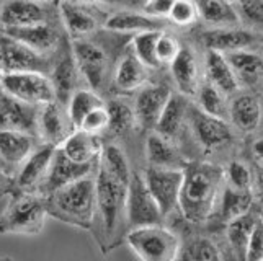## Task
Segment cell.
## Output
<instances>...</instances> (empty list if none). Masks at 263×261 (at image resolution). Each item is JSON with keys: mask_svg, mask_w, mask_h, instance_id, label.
Here are the masks:
<instances>
[{"mask_svg": "<svg viewBox=\"0 0 263 261\" xmlns=\"http://www.w3.org/2000/svg\"><path fill=\"white\" fill-rule=\"evenodd\" d=\"M224 170L211 164H192L183 168L178 208L192 224H203L219 208L224 190Z\"/></svg>", "mask_w": 263, "mask_h": 261, "instance_id": "6da1fadb", "label": "cell"}, {"mask_svg": "<svg viewBox=\"0 0 263 261\" xmlns=\"http://www.w3.org/2000/svg\"><path fill=\"white\" fill-rule=\"evenodd\" d=\"M46 203L48 211L72 226L88 229L97 212L95 178L84 176L52 191Z\"/></svg>", "mask_w": 263, "mask_h": 261, "instance_id": "7a4b0ae2", "label": "cell"}, {"mask_svg": "<svg viewBox=\"0 0 263 261\" xmlns=\"http://www.w3.org/2000/svg\"><path fill=\"white\" fill-rule=\"evenodd\" d=\"M126 242L141 261H177L181 248L177 233L162 226L129 229Z\"/></svg>", "mask_w": 263, "mask_h": 261, "instance_id": "3957f363", "label": "cell"}, {"mask_svg": "<svg viewBox=\"0 0 263 261\" xmlns=\"http://www.w3.org/2000/svg\"><path fill=\"white\" fill-rule=\"evenodd\" d=\"M48 206L43 197L23 193L10 201L0 217V233L38 235L44 227Z\"/></svg>", "mask_w": 263, "mask_h": 261, "instance_id": "277c9868", "label": "cell"}, {"mask_svg": "<svg viewBox=\"0 0 263 261\" xmlns=\"http://www.w3.org/2000/svg\"><path fill=\"white\" fill-rule=\"evenodd\" d=\"M0 92L34 108L56 102L51 80L43 72H2Z\"/></svg>", "mask_w": 263, "mask_h": 261, "instance_id": "5b68a950", "label": "cell"}, {"mask_svg": "<svg viewBox=\"0 0 263 261\" xmlns=\"http://www.w3.org/2000/svg\"><path fill=\"white\" fill-rule=\"evenodd\" d=\"M129 182L118 178L106 168L98 165L95 176V196H97V211L100 212L103 227L108 235L118 229L120 215L124 211L126 190Z\"/></svg>", "mask_w": 263, "mask_h": 261, "instance_id": "8992f818", "label": "cell"}, {"mask_svg": "<svg viewBox=\"0 0 263 261\" xmlns=\"http://www.w3.org/2000/svg\"><path fill=\"white\" fill-rule=\"evenodd\" d=\"M126 217H128L129 229L144 227V226H160L162 215L157 203L154 201L146 183L139 175H131L128 190H126L124 203Z\"/></svg>", "mask_w": 263, "mask_h": 261, "instance_id": "52a82bcc", "label": "cell"}, {"mask_svg": "<svg viewBox=\"0 0 263 261\" xmlns=\"http://www.w3.org/2000/svg\"><path fill=\"white\" fill-rule=\"evenodd\" d=\"M142 179L164 217L178 208L181 183H183V168L149 167Z\"/></svg>", "mask_w": 263, "mask_h": 261, "instance_id": "ba28073f", "label": "cell"}, {"mask_svg": "<svg viewBox=\"0 0 263 261\" xmlns=\"http://www.w3.org/2000/svg\"><path fill=\"white\" fill-rule=\"evenodd\" d=\"M46 56L34 52L23 43L0 31V74L2 72H43L49 74Z\"/></svg>", "mask_w": 263, "mask_h": 261, "instance_id": "9c48e42d", "label": "cell"}, {"mask_svg": "<svg viewBox=\"0 0 263 261\" xmlns=\"http://www.w3.org/2000/svg\"><path fill=\"white\" fill-rule=\"evenodd\" d=\"M70 52L76 61L80 77L85 78L90 88L98 92L100 87L103 85L108 67V57L105 51L92 41L72 39Z\"/></svg>", "mask_w": 263, "mask_h": 261, "instance_id": "30bf717a", "label": "cell"}, {"mask_svg": "<svg viewBox=\"0 0 263 261\" xmlns=\"http://www.w3.org/2000/svg\"><path fill=\"white\" fill-rule=\"evenodd\" d=\"M36 131L40 132L41 139L46 146L59 147L69 134L74 131L66 106L61 102H52L44 105L38 110V121H36Z\"/></svg>", "mask_w": 263, "mask_h": 261, "instance_id": "8fae6325", "label": "cell"}, {"mask_svg": "<svg viewBox=\"0 0 263 261\" xmlns=\"http://www.w3.org/2000/svg\"><path fill=\"white\" fill-rule=\"evenodd\" d=\"M49 22L46 5L34 0H5L0 5V30H15Z\"/></svg>", "mask_w": 263, "mask_h": 261, "instance_id": "7c38bea8", "label": "cell"}, {"mask_svg": "<svg viewBox=\"0 0 263 261\" xmlns=\"http://www.w3.org/2000/svg\"><path fill=\"white\" fill-rule=\"evenodd\" d=\"M206 49L222 54L249 51L257 48V34L246 26H228V28H213L203 33Z\"/></svg>", "mask_w": 263, "mask_h": 261, "instance_id": "4fadbf2b", "label": "cell"}, {"mask_svg": "<svg viewBox=\"0 0 263 261\" xmlns=\"http://www.w3.org/2000/svg\"><path fill=\"white\" fill-rule=\"evenodd\" d=\"M38 110L40 108L25 105L0 92V131H22L33 136V132H36Z\"/></svg>", "mask_w": 263, "mask_h": 261, "instance_id": "5bb4252c", "label": "cell"}, {"mask_svg": "<svg viewBox=\"0 0 263 261\" xmlns=\"http://www.w3.org/2000/svg\"><path fill=\"white\" fill-rule=\"evenodd\" d=\"M170 90L164 85H144L138 90L134 100V116L136 123L142 124L144 128L154 129L159 121V116L168 102Z\"/></svg>", "mask_w": 263, "mask_h": 261, "instance_id": "9a60e30c", "label": "cell"}, {"mask_svg": "<svg viewBox=\"0 0 263 261\" xmlns=\"http://www.w3.org/2000/svg\"><path fill=\"white\" fill-rule=\"evenodd\" d=\"M168 66L178 93L185 96H193L199 82H201L199 61L195 51L190 46H180L178 54Z\"/></svg>", "mask_w": 263, "mask_h": 261, "instance_id": "2e32d148", "label": "cell"}, {"mask_svg": "<svg viewBox=\"0 0 263 261\" xmlns=\"http://www.w3.org/2000/svg\"><path fill=\"white\" fill-rule=\"evenodd\" d=\"M92 167L93 165L76 164V162H72L69 157H66L64 152L59 147H56L52 154L48 176L43 183L44 190H46L48 194H51L52 191H56L59 188L66 186L72 182H77V179L84 176H90L92 175Z\"/></svg>", "mask_w": 263, "mask_h": 261, "instance_id": "e0dca14e", "label": "cell"}, {"mask_svg": "<svg viewBox=\"0 0 263 261\" xmlns=\"http://www.w3.org/2000/svg\"><path fill=\"white\" fill-rule=\"evenodd\" d=\"M54 149L56 147L44 144L43 147L34 149L31 154L26 157V160L20 165V172H18V176H16V185L22 191L31 193L40 185L44 183V179H46L48 172H49Z\"/></svg>", "mask_w": 263, "mask_h": 261, "instance_id": "ac0fdd59", "label": "cell"}, {"mask_svg": "<svg viewBox=\"0 0 263 261\" xmlns=\"http://www.w3.org/2000/svg\"><path fill=\"white\" fill-rule=\"evenodd\" d=\"M4 34L10 36V38L23 43L34 52L41 54V56H49L59 46V33L56 26H52L49 22L25 26V28H15V30H0Z\"/></svg>", "mask_w": 263, "mask_h": 261, "instance_id": "d6986e66", "label": "cell"}, {"mask_svg": "<svg viewBox=\"0 0 263 261\" xmlns=\"http://www.w3.org/2000/svg\"><path fill=\"white\" fill-rule=\"evenodd\" d=\"M193 131L198 142L206 150L221 147L232 139V128L228 121L204 114L198 108L193 111Z\"/></svg>", "mask_w": 263, "mask_h": 261, "instance_id": "ffe728a7", "label": "cell"}, {"mask_svg": "<svg viewBox=\"0 0 263 261\" xmlns=\"http://www.w3.org/2000/svg\"><path fill=\"white\" fill-rule=\"evenodd\" d=\"M204 75L206 82H210L213 87H216L221 93L235 95L240 92V84L235 77L231 64L226 59L222 52L217 51H206L204 57Z\"/></svg>", "mask_w": 263, "mask_h": 261, "instance_id": "44dd1931", "label": "cell"}, {"mask_svg": "<svg viewBox=\"0 0 263 261\" xmlns=\"http://www.w3.org/2000/svg\"><path fill=\"white\" fill-rule=\"evenodd\" d=\"M59 149L64 152L66 157H69L76 164L93 165V162L102 154L103 146L100 144L98 136H93V134H88L80 129H74L61 144Z\"/></svg>", "mask_w": 263, "mask_h": 261, "instance_id": "7402d4cb", "label": "cell"}, {"mask_svg": "<svg viewBox=\"0 0 263 261\" xmlns=\"http://www.w3.org/2000/svg\"><path fill=\"white\" fill-rule=\"evenodd\" d=\"M228 116L237 129L243 132L257 131L261 119L258 98L252 93H235L228 105Z\"/></svg>", "mask_w": 263, "mask_h": 261, "instance_id": "603a6c76", "label": "cell"}, {"mask_svg": "<svg viewBox=\"0 0 263 261\" xmlns=\"http://www.w3.org/2000/svg\"><path fill=\"white\" fill-rule=\"evenodd\" d=\"M61 18L72 39H85L98 28V22L92 12H88L74 0H61Z\"/></svg>", "mask_w": 263, "mask_h": 261, "instance_id": "cb8c5ba5", "label": "cell"}, {"mask_svg": "<svg viewBox=\"0 0 263 261\" xmlns=\"http://www.w3.org/2000/svg\"><path fill=\"white\" fill-rule=\"evenodd\" d=\"M149 69L142 66L141 62L136 59L134 54H126L120 59L118 66L115 69L113 75V85L118 92L123 93H131L138 92L147 84L149 78Z\"/></svg>", "mask_w": 263, "mask_h": 261, "instance_id": "d4e9b609", "label": "cell"}, {"mask_svg": "<svg viewBox=\"0 0 263 261\" xmlns=\"http://www.w3.org/2000/svg\"><path fill=\"white\" fill-rule=\"evenodd\" d=\"M193 2L198 10V18L210 26V30L240 25L235 7L229 0H193Z\"/></svg>", "mask_w": 263, "mask_h": 261, "instance_id": "484cf974", "label": "cell"}, {"mask_svg": "<svg viewBox=\"0 0 263 261\" xmlns=\"http://www.w3.org/2000/svg\"><path fill=\"white\" fill-rule=\"evenodd\" d=\"M54 93H56L58 102H67L69 96L77 90V82H79V69L76 66V61L72 57V52L61 56L59 61L49 69L48 74Z\"/></svg>", "mask_w": 263, "mask_h": 261, "instance_id": "4316f807", "label": "cell"}, {"mask_svg": "<svg viewBox=\"0 0 263 261\" xmlns=\"http://www.w3.org/2000/svg\"><path fill=\"white\" fill-rule=\"evenodd\" d=\"M188 96L181 93H170L168 102L165 103L164 110H162L159 121L156 124V132L167 139L175 137L180 132L183 121L188 114Z\"/></svg>", "mask_w": 263, "mask_h": 261, "instance_id": "83f0119b", "label": "cell"}, {"mask_svg": "<svg viewBox=\"0 0 263 261\" xmlns=\"http://www.w3.org/2000/svg\"><path fill=\"white\" fill-rule=\"evenodd\" d=\"M231 64L240 88L257 85L261 80V54L255 49L224 54Z\"/></svg>", "mask_w": 263, "mask_h": 261, "instance_id": "f1b7e54d", "label": "cell"}, {"mask_svg": "<svg viewBox=\"0 0 263 261\" xmlns=\"http://www.w3.org/2000/svg\"><path fill=\"white\" fill-rule=\"evenodd\" d=\"M34 150L33 136L22 131H0V158L10 165H22Z\"/></svg>", "mask_w": 263, "mask_h": 261, "instance_id": "f546056e", "label": "cell"}, {"mask_svg": "<svg viewBox=\"0 0 263 261\" xmlns=\"http://www.w3.org/2000/svg\"><path fill=\"white\" fill-rule=\"evenodd\" d=\"M159 20L144 15L142 12H116L110 15L105 22V28L113 33H142L159 30Z\"/></svg>", "mask_w": 263, "mask_h": 261, "instance_id": "4dcf8cb0", "label": "cell"}, {"mask_svg": "<svg viewBox=\"0 0 263 261\" xmlns=\"http://www.w3.org/2000/svg\"><path fill=\"white\" fill-rule=\"evenodd\" d=\"M146 155L149 167L180 168L177 149L170 139L160 136L159 132H151L146 139Z\"/></svg>", "mask_w": 263, "mask_h": 261, "instance_id": "1f68e13d", "label": "cell"}, {"mask_svg": "<svg viewBox=\"0 0 263 261\" xmlns=\"http://www.w3.org/2000/svg\"><path fill=\"white\" fill-rule=\"evenodd\" d=\"M105 102L102 100V96L98 95V92L92 88H77L74 90V93L69 96L66 110L67 116L74 126V129H77L82 119L93 110V108L103 105Z\"/></svg>", "mask_w": 263, "mask_h": 261, "instance_id": "d6a6232c", "label": "cell"}, {"mask_svg": "<svg viewBox=\"0 0 263 261\" xmlns=\"http://www.w3.org/2000/svg\"><path fill=\"white\" fill-rule=\"evenodd\" d=\"M196 96V103H198V110L216 116V118H228V100H226V95L221 93L216 87H213L210 82H199L195 95Z\"/></svg>", "mask_w": 263, "mask_h": 261, "instance_id": "836d02e7", "label": "cell"}, {"mask_svg": "<svg viewBox=\"0 0 263 261\" xmlns=\"http://www.w3.org/2000/svg\"><path fill=\"white\" fill-rule=\"evenodd\" d=\"M260 219L255 217L253 214L246 212L239 215V217L232 219L231 222H228V240L232 247V250L235 251L242 261H243V255H246V248H247V242L250 238V233L253 230V227L257 226V222Z\"/></svg>", "mask_w": 263, "mask_h": 261, "instance_id": "e575fe53", "label": "cell"}, {"mask_svg": "<svg viewBox=\"0 0 263 261\" xmlns=\"http://www.w3.org/2000/svg\"><path fill=\"white\" fill-rule=\"evenodd\" d=\"M252 206V193L250 191H237L229 186H224L221 201H219V214L221 219L228 224L239 215L249 212Z\"/></svg>", "mask_w": 263, "mask_h": 261, "instance_id": "d590c367", "label": "cell"}, {"mask_svg": "<svg viewBox=\"0 0 263 261\" xmlns=\"http://www.w3.org/2000/svg\"><path fill=\"white\" fill-rule=\"evenodd\" d=\"M177 261H222V256L211 238L193 237L180 248Z\"/></svg>", "mask_w": 263, "mask_h": 261, "instance_id": "8d00e7d4", "label": "cell"}, {"mask_svg": "<svg viewBox=\"0 0 263 261\" xmlns=\"http://www.w3.org/2000/svg\"><path fill=\"white\" fill-rule=\"evenodd\" d=\"M108 111V132L113 136H121L136 126V116L133 106L123 100H111L106 103Z\"/></svg>", "mask_w": 263, "mask_h": 261, "instance_id": "74e56055", "label": "cell"}, {"mask_svg": "<svg viewBox=\"0 0 263 261\" xmlns=\"http://www.w3.org/2000/svg\"><path fill=\"white\" fill-rule=\"evenodd\" d=\"M159 34H160V30L142 31V33L134 34V38H133V54L136 56V59L147 69L160 67L159 61L156 57V43H157Z\"/></svg>", "mask_w": 263, "mask_h": 261, "instance_id": "f35d334b", "label": "cell"}, {"mask_svg": "<svg viewBox=\"0 0 263 261\" xmlns=\"http://www.w3.org/2000/svg\"><path fill=\"white\" fill-rule=\"evenodd\" d=\"M98 165L106 168L108 172H111L118 178L129 182L131 179V170H129V162L126 158L124 152L118 146H106L102 149V154L98 157Z\"/></svg>", "mask_w": 263, "mask_h": 261, "instance_id": "ab89813d", "label": "cell"}, {"mask_svg": "<svg viewBox=\"0 0 263 261\" xmlns=\"http://www.w3.org/2000/svg\"><path fill=\"white\" fill-rule=\"evenodd\" d=\"M224 183L226 186L232 188L237 191H250L252 185V176L250 170L246 164L242 162H231L228 168L224 170Z\"/></svg>", "mask_w": 263, "mask_h": 261, "instance_id": "60d3db41", "label": "cell"}, {"mask_svg": "<svg viewBox=\"0 0 263 261\" xmlns=\"http://www.w3.org/2000/svg\"><path fill=\"white\" fill-rule=\"evenodd\" d=\"M240 25L253 30L261 26V0H237L234 4Z\"/></svg>", "mask_w": 263, "mask_h": 261, "instance_id": "b9f144b4", "label": "cell"}, {"mask_svg": "<svg viewBox=\"0 0 263 261\" xmlns=\"http://www.w3.org/2000/svg\"><path fill=\"white\" fill-rule=\"evenodd\" d=\"M77 129L85 131L88 134H93V136H98L108 129V111H106V103L100 105L97 108H93L85 118L80 123V126Z\"/></svg>", "mask_w": 263, "mask_h": 261, "instance_id": "7bdbcfd3", "label": "cell"}, {"mask_svg": "<svg viewBox=\"0 0 263 261\" xmlns=\"http://www.w3.org/2000/svg\"><path fill=\"white\" fill-rule=\"evenodd\" d=\"M170 22L178 26H192L198 20V10L193 0H175L170 10Z\"/></svg>", "mask_w": 263, "mask_h": 261, "instance_id": "ee69618b", "label": "cell"}, {"mask_svg": "<svg viewBox=\"0 0 263 261\" xmlns=\"http://www.w3.org/2000/svg\"><path fill=\"white\" fill-rule=\"evenodd\" d=\"M181 44L177 41L175 36H172L168 33L160 31L157 43H156V57L159 61L160 66H167L172 61L175 59V56L180 51Z\"/></svg>", "mask_w": 263, "mask_h": 261, "instance_id": "f6af8a7d", "label": "cell"}, {"mask_svg": "<svg viewBox=\"0 0 263 261\" xmlns=\"http://www.w3.org/2000/svg\"><path fill=\"white\" fill-rule=\"evenodd\" d=\"M243 261H263V226L261 219L257 222V226L253 227L250 238L247 242L246 255Z\"/></svg>", "mask_w": 263, "mask_h": 261, "instance_id": "bcb514c9", "label": "cell"}, {"mask_svg": "<svg viewBox=\"0 0 263 261\" xmlns=\"http://www.w3.org/2000/svg\"><path fill=\"white\" fill-rule=\"evenodd\" d=\"M174 4L175 0H146L142 5V13L154 18V20L168 18Z\"/></svg>", "mask_w": 263, "mask_h": 261, "instance_id": "7dc6e473", "label": "cell"}, {"mask_svg": "<svg viewBox=\"0 0 263 261\" xmlns=\"http://www.w3.org/2000/svg\"><path fill=\"white\" fill-rule=\"evenodd\" d=\"M252 155L257 160V164H261V137L255 139L252 144Z\"/></svg>", "mask_w": 263, "mask_h": 261, "instance_id": "c3c4849f", "label": "cell"}, {"mask_svg": "<svg viewBox=\"0 0 263 261\" xmlns=\"http://www.w3.org/2000/svg\"><path fill=\"white\" fill-rule=\"evenodd\" d=\"M34 2L43 4V5H56V4H61V0H34Z\"/></svg>", "mask_w": 263, "mask_h": 261, "instance_id": "681fc988", "label": "cell"}, {"mask_svg": "<svg viewBox=\"0 0 263 261\" xmlns=\"http://www.w3.org/2000/svg\"><path fill=\"white\" fill-rule=\"evenodd\" d=\"M95 2H110V0H95Z\"/></svg>", "mask_w": 263, "mask_h": 261, "instance_id": "f907efd6", "label": "cell"}, {"mask_svg": "<svg viewBox=\"0 0 263 261\" xmlns=\"http://www.w3.org/2000/svg\"><path fill=\"white\" fill-rule=\"evenodd\" d=\"M229 2H231V4H235V2H237V0H229Z\"/></svg>", "mask_w": 263, "mask_h": 261, "instance_id": "816d5d0a", "label": "cell"}]
</instances>
